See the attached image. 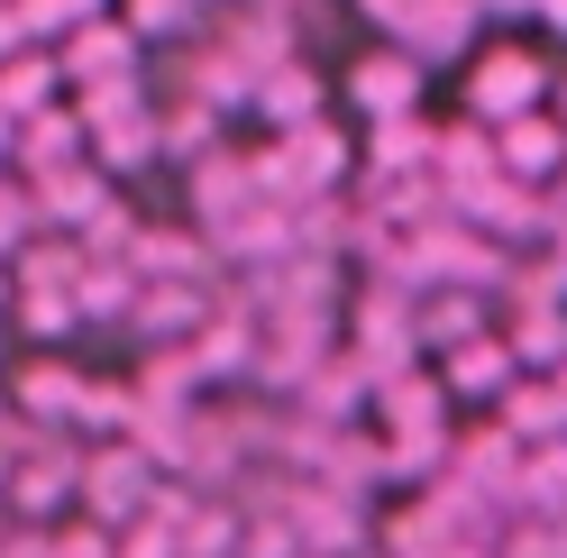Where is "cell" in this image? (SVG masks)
<instances>
[{
	"label": "cell",
	"instance_id": "cell-6",
	"mask_svg": "<svg viewBox=\"0 0 567 558\" xmlns=\"http://www.w3.org/2000/svg\"><path fill=\"white\" fill-rule=\"evenodd\" d=\"M449 394H485V403H504L522 385V358H513V339H467V348H449V375H440Z\"/></svg>",
	"mask_w": 567,
	"mask_h": 558
},
{
	"label": "cell",
	"instance_id": "cell-10",
	"mask_svg": "<svg viewBox=\"0 0 567 558\" xmlns=\"http://www.w3.org/2000/svg\"><path fill=\"white\" fill-rule=\"evenodd\" d=\"M74 137H83V111H47V120H28V128H19V165L47 184V174L74 165Z\"/></svg>",
	"mask_w": 567,
	"mask_h": 558
},
{
	"label": "cell",
	"instance_id": "cell-1",
	"mask_svg": "<svg viewBox=\"0 0 567 558\" xmlns=\"http://www.w3.org/2000/svg\"><path fill=\"white\" fill-rule=\"evenodd\" d=\"M165 467L147 458V448H92V458H83V504H92V521H101V531H137V521H147L156 513V495H165V485H156Z\"/></svg>",
	"mask_w": 567,
	"mask_h": 558
},
{
	"label": "cell",
	"instance_id": "cell-9",
	"mask_svg": "<svg viewBox=\"0 0 567 558\" xmlns=\"http://www.w3.org/2000/svg\"><path fill=\"white\" fill-rule=\"evenodd\" d=\"M55 83H64V64H38V55H10V64H0V120H10V128H28V120H47V101H55Z\"/></svg>",
	"mask_w": 567,
	"mask_h": 558
},
{
	"label": "cell",
	"instance_id": "cell-19",
	"mask_svg": "<svg viewBox=\"0 0 567 558\" xmlns=\"http://www.w3.org/2000/svg\"><path fill=\"white\" fill-rule=\"evenodd\" d=\"M440 558H485V549H476V540H457V549H440Z\"/></svg>",
	"mask_w": 567,
	"mask_h": 558
},
{
	"label": "cell",
	"instance_id": "cell-5",
	"mask_svg": "<svg viewBox=\"0 0 567 558\" xmlns=\"http://www.w3.org/2000/svg\"><path fill=\"white\" fill-rule=\"evenodd\" d=\"M83 375L64 366V358H38V366H19V385H10V403H19V422L38 431V422H83Z\"/></svg>",
	"mask_w": 567,
	"mask_h": 558
},
{
	"label": "cell",
	"instance_id": "cell-14",
	"mask_svg": "<svg viewBox=\"0 0 567 558\" xmlns=\"http://www.w3.org/2000/svg\"><path fill=\"white\" fill-rule=\"evenodd\" d=\"M74 321H83V302H74V293H55V285H19V330H28V339H64Z\"/></svg>",
	"mask_w": 567,
	"mask_h": 558
},
{
	"label": "cell",
	"instance_id": "cell-18",
	"mask_svg": "<svg viewBox=\"0 0 567 558\" xmlns=\"http://www.w3.org/2000/svg\"><path fill=\"white\" fill-rule=\"evenodd\" d=\"M540 19H549V28H558V38H567V0H549V10H540Z\"/></svg>",
	"mask_w": 567,
	"mask_h": 558
},
{
	"label": "cell",
	"instance_id": "cell-16",
	"mask_svg": "<svg viewBox=\"0 0 567 558\" xmlns=\"http://www.w3.org/2000/svg\"><path fill=\"white\" fill-rule=\"evenodd\" d=\"M19 38H28V19H19V0H0V64L19 55Z\"/></svg>",
	"mask_w": 567,
	"mask_h": 558
},
{
	"label": "cell",
	"instance_id": "cell-21",
	"mask_svg": "<svg viewBox=\"0 0 567 558\" xmlns=\"http://www.w3.org/2000/svg\"><path fill=\"white\" fill-rule=\"evenodd\" d=\"M558 394H567V366H558Z\"/></svg>",
	"mask_w": 567,
	"mask_h": 558
},
{
	"label": "cell",
	"instance_id": "cell-15",
	"mask_svg": "<svg viewBox=\"0 0 567 558\" xmlns=\"http://www.w3.org/2000/svg\"><path fill=\"white\" fill-rule=\"evenodd\" d=\"M120 558H184V540H174V521H137V531H120Z\"/></svg>",
	"mask_w": 567,
	"mask_h": 558
},
{
	"label": "cell",
	"instance_id": "cell-11",
	"mask_svg": "<svg viewBox=\"0 0 567 558\" xmlns=\"http://www.w3.org/2000/svg\"><path fill=\"white\" fill-rule=\"evenodd\" d=\"M513 358H522V375H558L567 366V311H513Z\"/></svg>",
	"mask_w": 567,
	"mask_h": 558
},
{
	"label": "cell",
	"instance_id": "cell-20",
	"mask_svg": "<svg viewBox=\"0 0 567 558\" xmlns=\"http://www.w3.org/2000/svg\"><path fill=\"white\" fill-rule=\"evenodd\" d=\"M0 302H10V266H0Z\"/></svg>",
	"mask_w": 567,
	"mask_h": 558
},
{
	"label": "cell",
	"instance_id": "cell-13",
	"mask_svg": "<svg viewBox=\"0 0 567 558\" xmlns=\"http://www.w3.org/2000/svg\"><path fill=\"white\" fill-rule=\"evenodd\" d=\"M311 101H321V74H302V64H275L257 83V111L284 120V128H311Z\"/></svg>",
	"mask_w": 567,
	"mask_h": 558
},
{
	"label": "cell",
	"instance_id": "cell-8",
	"mask_svg": "<svg viewBox=\"0 0 567 558\" xmlns=\"http://www.w3.org/2000/svg\"><path fill=\"white\" fill-rule=\"evenodd\" d=\"M358 101L375 120H412V101H421V64L412 55H367L358 64Z\"/></svg>",
	"mask_w": 567,
	"mask_h": 558
},
{
	"label": "cell",
	"instance_id": "cell-3",
	"mask_svg": "<svg viewBox=\"0 0 567 558\" xmlns=\"http://www.w3.org/2000/svg\"><path fill=\"white\" fill-rule=\"evenodd\" d=\"M540 92H549V74H540V64H530L522 46H494V55H476V74H467V111L476 120H530V111H540Z\"/></svg>",
	"mask_w": 567,
	"mask_h": 558
},
{
	"label": "cell",
	"instance_id": "cell-2",
	"mask_svg": "<svg viewBox=\"0 0 567 558\" xmlns=\"http://www.w3.org/2000/svg\"><path fill=\"white\" fill-rule=\"evenodd\" d=\"M74 495H83V448H64V440H38V431H28L19 467H10V513L28 521V531H47V513H55V504H74Z\"/></svg>",
	"mask_w": 567,
	"mask_h": 558
},
{
	"label": "cell",
	"instance_id": "cell-12",
	"mask_svg": "<svg viewBox=\"0 0 567 558\" xmlns=\"http://www.w3.org/2000/svg\"><path fill=\"white\" fill-rule=\"evenodd\" d=\"M567 165V120L549 128V120H513L504 128V174H522V184H530V174H558Z\"/></svg>",
	"mask_w": 567,
	"mask_h": 558
},
{
	"label": "cell",
	"instance_id": "cell-4",
	"mask_svg": "<svg viewBox=\"0 0 567 558\" xmlns=\"http://www.w3.org/2000/svg\"><path fill=\"white\" fill-rule=\"evenodd\" d=\"M64 83H83V101L92 92H128L137 83V28H83L74 46H64Z\"/></svg>",
	"mask_w": 567,
	"mask_h": 558
},
{
	"label": "cell",
	"instance_id": "cell-7",
	"mask_svg": "<svg viewBox=\"0 0 567 558\" xmlns=\"http://www.w3.org/2000/svg\"><path fill=\"white\" fill-rule=\"evenodd\" d=\"M504 431H513L522 448L567 440V394H558V375H522V385L504 394Z\"/></svg>",
	"mask_w": 567,
	"mask_h": 558
},
{
	"label": "cell",
	"instance_id": "cell-17",
	"mask_svg": "<svg viewBox=\"0 0 567 558\" xmlns=\"http://www.w3.org/2000/svg\"><path fill=\"white\" fill-rule=\"evenodd\" d=\"M485 19H530V10H549V0H476Z\"/></svg>",
	"mask_w": 567,
	"mask_h": 558
}]
</instances>
